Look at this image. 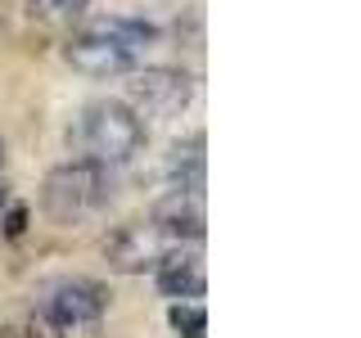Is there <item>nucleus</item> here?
<instances>
[{
  "label": "nucleus",
  "mask_w": 361,
  "mask_h": 338,
  "mask_svg": "<svg viewBox=\"0 0 361 338\" xmlns=\"http://www.w3.org/2000/svg\"><path fill=\"white\" fill-rule=\"evenodd\" d=\"M154 41L158 32L140 18H95L63 41V63L90 82H109V77H127L131 68H140Z\"/></svg>",
  "instance_id": "f257e3e1"
},
{
  "label": "nucleus",
  "mask_w": 361,
  "mask_h": 338,
  "mask_svg": "<svg viewBox=\"0 0 361 338\" xmlns=\"http://www.w3.org/2000/svg\"><path fill=\"white\" fill-rule=\"evenodd\" d=\"M154 284L163 298L172 302H190V298H203V257L195 248H172L163 262L154 266Z\"/></svg>",
  "instance_id": "6e6552de"
},
{
  "label": "nucleus",
  "mask_w": 361,
  "mask_h": 338,
  "mask_svg": "<svg viewBox=\"0 0 361 338\" xmlns=\"http://www.w3.org/2000/svg\"><path fill=\"white\" fill-rule=\"evenodd\" d=\"M149 221L172 244H199L203 239V189H195V185H172V194H163V199L154 203Z\"/></svg>",
  "instance_id": "0eeeda50"
},
{
  "label": "nucleus",
  "mask_w": 361,
  "mask_h": 338,
  "mask_svg": "<svg viewBox=\"0 0 361 338\" xmlns=\"http://www.w3.org/2000/svg\"><path fill=\"white\" fill-rule=\"evenodd\" d=\"M167 325H172L180 338H203V334H208V315H203V307H199L195 298L176 302V307L167 311Z\"/></svg>",
  "instance_id": "9d476101"
},
{
  "label": "nucleus",
  "mask_w": 361,
  "mask_h": 338,
  "mask_svg": "<svg viewBox=\"0 0 361 338\" xmlns=\"http://www.w3.org/2000/svg\"><path fill=\"white\" fill-rule=\"evenodd\" d=\"M109 315V293L99 280L59 275L32 293L27 338H99Z\"/></svg>",
  "instance_id": "f03ea898"
},
{
  "label": "nucleus",
  "mask_w": 361,
  "mask_h": 338,
  "mask_svg": "<svg viewBox=\"0 0 361 338\" xmlns=\"http://www.w3.org/2000/svg\"><path fill=\"white\" fill-rule=\"evenodd\" d=\"M23 5H27V14L37 23H73L86 14L90 0H23Z\"/></svg>",
  "instance_id": "1a4fd4ad"
},
{
  "label": "nucleus",
  "mask_w": 361,
  "mask_h": 338,
  "mask_svg": "<svg viewBox=\"0 0 361 338\" xmlns=\"http://www.w3.org/2000/svg\"><path fill=\"white\" fill-rule=\"evenodd\" d=\"M145 118L135 113L127 99H95L82 108L73 127V144L77 154L90 158L99 167H122L145 149Z\"/></svg>",
  "instance_id": "7ed1b4c3"
},
{
  "label": "nucleus",
  "mask_w": 361,
  "mask_h": 338,
  "mask_svg": "<svg viewBox=\"0 0 361 338\" xmlns=\"http://www.w3.org/2000/svg\"><path fill=\"white\" fill-rule=\"evenodd\" d=\"M5 208H9V194H5V185H0V221H5Z\"/></svg>",
  "instance_id": "9b49d317"
},
{
  "label": "nucleus",
  "mask_w": 361,
  "mask_h": 338,
  "mask_svg": "<svg viewBox=\"0 0 361 338\" xmlns=\"http://www.w3.org/2000/svg\"><path fill=\"white\" fill-rule=\"evenodd\" d=\"M172 248H180V244H172L149 217H145V221L118 225V230L104 239V257H109L113 270H127V275H135V270H154L167 253H172Z\"/></svg>",
  "instance_id": "423d86ee"
},
{
  "label": "nucleus",
  "mask_w": 361,
  "mask_h": 338,
  "mask_svg": "<svg viewBox=\"0 0 361 338\" xmlns=\"http://www.w3.org/2000/svg\"><path fill=\"white\" fill-rule=\"evenodd\" d=\"M0 167H5V140H0Z\"/></svg>",
  "instance_id": "f8f14e48"
},
{
  "label": "nucleus",
  "mask_w": 361,
  "mask_h": 338,
  "mask_svg": "<svg viewBox=\"0 0 361 338\" xmlns=\"http://www.w3.org/2000/svg\"><path fill=\"white\" fill-rule=\"evenodd\" d=\"M113 167H99L90 158H73V163L50 167L41 180V212L54 225H82L109 208L113 199Z\"/></svg>",
  "instance_id": "20e7f679"
},
{
  "label": "nucleus",
  "mask_w": 361,
  "mask_h": 338,
  "mask_svg": "<svg viewBox=\"0 0 361 338\" xmlns=\"http://www.w3.org/2000/svg\"><path fill=\"white\" fill-rule=\"evenodd\" d=\"M195 99V77L185 68H131L127 104L140 118H176Z\"/></svg>",
  "instance_id": "39448f33"
}]
</instances>
